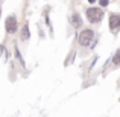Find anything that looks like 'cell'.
<instances>
[{
    "instance_id": "cell-7",
    "label": "cell",
    "mask_w": 120,
    "mask_h": 117,
    "mask_svg": "<svg viewBox=\"0 0 120 117\" xmlns=\"http://www.w3.org/2000/svg\"><path fill=\"white\" fill-rule=\"evenodd\" d=\"M120 52H119V50H117V52H116V55H114V64H119V62H120Z\"/></svg>"
},
{
    "instance_id": "cell-5",
    "label": "cell",
    "mask_w": 120,
    "mask_h": 117,
    "mask_svg": "<svg viewBox=\"0 0 120 117\" xmlns=\"http://www.w3.org/2000/svg\"><path fill=\"white\" fill-rule=\"evenodd\" d=\"M71 23H73V26H75V27H81L82 20H81V15L78 14V12H75V14L71 15Z\"/></svg>"
},
{
    "instance_id": "cell-2",
    "label": "cell",
    "mask_w": 120,
    "mask_h": 117,
    "mask_svg": "<svg viewBox=\"0 0 120 117\" xmlns=\"http://www.w3.org/2000/svg\"><path fill=\"white\" fill-rule=\"evenodd\" d=\"M93 38H94V32L91 29H85V30H82L81 35H79V44L81 46H88Z\"/></svg>"
},
{
    "instance_id": "cell-1",
    "label": "cell",
    "mask_w": 120,
    "mask_h": 117,
    "mask_svg": "<svg viewBox=\"0 0 120 117\" xmlns=\"http://www.w3.org/2000/svg\"><path fill=\"white\" fill-rule=\"evenodd\" d=\"M103 17V11L100 8H88L87 9V18L90 23H99Z\"/></svg>"
},
{
    "instance_id": "cell-4",
    "label": "cell",
    "mask_w": 120,
    "mask_h": 117,
    "mask_svg": "<svg viewBox=\"0 0 120 117\" xmlns=\"http://www.w3.org/2000/svg\"><path fill=\"white\" fill-rule=\"evenodd\" d=\"M119 24H120V15L111 14V17H109V27H111V30H116L119 27Z\"/></svg>"
},
{
    "instance_id": "cell-6",
    "label": "cell",
    "mask_w": 120,
    "mask_h": 117,
    "mask_svg": "<svg viewBox=\"0 0 120 117\" xmlns=\"http://www.w3.org/2000/svg\"><path fill=\"white\" fill-rule=\"evenodd\" d=\"M29 35H30V34H29V24H24V26H23V30H21V40H27V38H29Z\"/></svg>"
},
{
    "instance_id": "cell-8",
    "label": "cell",
    "mask_w": 120,
    "mask_h": 117,
    "mask_svg": "<svg viewBox=\"0 0 120 117\" xmlns=\"http://www.w3.org/2000/svg\"><path fill=\"white\" fill-rule=\"evenodd\" d=\"M108 5V0H100V6H106Z\"/></svg>"
},
{
    "instance_id": "cell-3",
    "label": "cell",
    "mask_w": 120,
    "mask_h": 117,
    "mask_svg": "<svg viewBox=\"0 0 120 117\" xmlns=\"http://www.w3.org/2000/svg\"><path fill=\"white\" fill-rule=\"evenodd\" d=\"M5 26H6V32L8 34H14L15 30H17V20H15L14 15H9V17L6 18Z\"/></svg>"
},
{
    "instance_id": "cell-9",
    "label": "cell",
    "mask_w": 120,
    "mask_h": 117,
    "mask_svg": "<svg viewBox=\"0 0 120 117\" xmlns=\"http://www.w3.org/2000/svg\"><path fill=\"white\" fill-rule=\"evenodd\" d=\"M94 2H96V0H90V3H94Z\"/></svg>"
}]
</instances>
